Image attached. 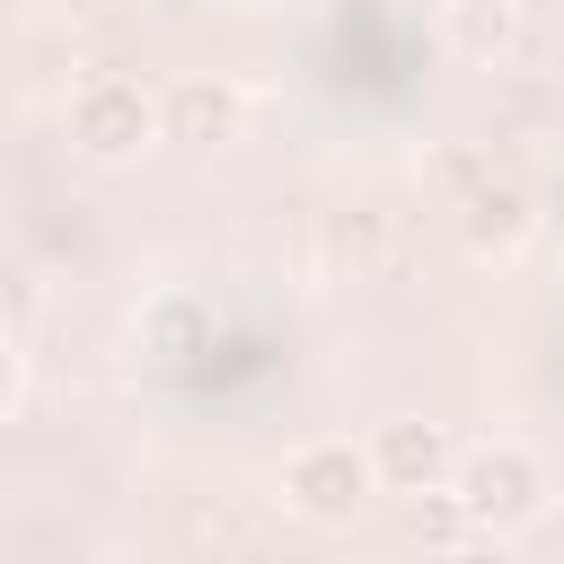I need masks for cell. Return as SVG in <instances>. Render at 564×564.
<instances>
[{"mask_svg": "<svg viewBox=\"0 0 564 564\" xmlns=\"http://www.w3.org/2000/svg\"><path fill=\"white\" fill-rule=\"evenodd\" d=\"M62 123H70V150H79L88 167H132L141 150H159V141H167L159 97H150L141 79H123V70L79 79V88H70V106H62Z\"/></svg>", "mask_w": 564, "mask_h": 564, "instance_id": "1", "label": "cell"}, {"mask_svg": "<svg viewBox=\"0 0 564 564\" xmlns=\"http://www.w3.org/2000/svg\"><path fill=\"white\" fill-rule=\"evenodd\" d=\"M388 485H379V458H370V441H300L291 458H282V502L308 520V529H352L370 502H379Z\"/></svg>", "mask_w": 564, "mask_h": 564, "instance_id": "2", "label": "cell"}, {"mask_svg": "<svg viewBox=\"0 0 564 564\" xmlns=\"http://www.w3.org/2000/svg\"><path fill=\"white\" fill-rule=\"evenodd\" d=\"M449 494H458L467 529H494V538H520L529 520H546V467H538V449H520V441L467 449L458 476H449Z\"/></svg>", "mask_w": 564, "mask_h": 564, "instance_id": "3", "label": "cell"}, {"mask_svg": "<svg viewBox=\"0 0 564 564\" xmlns=\"http://www.w3.org/2000/svg\"><path fill=\"white\" fill-rule=\"evenodd\" d=\"M370 458H379V485L388 494H441L449 476H458V441H449V423H423V414H388L379 432H370Z\"/></svg>", "mask_w": 564, "mask_h": 564, "instance_id": "4", "label": "cell"}, {"mask_svg": "<svg viewBox=\"0 0 564 564\" xmlns=\"http://www.w3.org/2000/svg\"><path fill=\"white\" fill-rule=\"evenodd\" d=\"M449 238L467 247V256H511L520 238H529V194L511 185V176H476L458 203H449Z\"/></svg>", "mask_w": 564, "mask_h": 564, "instance_id": "5", "label": "cell"}, {"mask_svg": "<svg viewBox=\"0 0 564 564\" xmlns=\"http://www.w3.org/2000/svg\"><path fill=\"white\" fill-rule=\"evenodd\" d=\"M159 115H167V141H185V150H220V141H238V88L229 79H176L167 97H159Z\"/></svg>", "mask_w": 564, "mask_h": 564, "instance_id": "6", "label": "cell"}, {"mask_svg": "<svg viewBox=\"0 0 564 564\" xmlns=\"http://www.w3.org/2000/svg\"><path fill=\"white\" fill-rule=\"evenodd\" d=\"M388 247H397V229H388L379 203H344V212L317 220V256H326L335 282H370V273L388 264Z\"/></svg>", "mask_w": 564, "mask_h": 564, "instance_id": "7", "label": "cell"}, {"mask_svg": "<svg viewBox=\"0 0 564 564\" xmlns=\"http://www.w3.org/2000/svg\"><path fill=\"white\" fill-rule=\"evenodd\" d=\"M141 352H150L159 370H185L194 352H212V308H203L194 291L150 300V317H141Z\"/></svg>", "mask_w": 564, "mask_h": 564, "instance_id": "8", "label": "cell"}, {"mask_svg": "<svg viewBox=\"0 0 564 564\" xmlns=\"http://www.w3.org/2000/svg\"><path fill=\"white\" fill-rule=\"evenodd\" d=\"M441 35H449V53L458 62H502L511 44H520V0H449L441 9Z\"/></svg>", "mask_w": 564, "mask_h": 564, "instance_id": "9", "label": "cell"}, {"mask_svg": "<svg viewBox=\"0 0 564 564\" xmlns=\"http://www.w3.org/2000/svg\"><path fill=\"white\" fill-rule=\"evenodd\" d=\"M441 564H529V555H520L511 538H494V529H467V538H458Z\"/></svg>", "mask_w": 564, "mask_h": 564, "instance_id": "10", "label": "cell"}, {"mask_svg": "<svg viewBox=\"0 0 564 564\" xmlns=\"http://www.w3.org/2000/svg\"><path fill=\"white\" fill-rule=\"evenodd\" d=\"M26 405V344L9 335V361H0V414H18Z\"/></svg>", "mask_w": 564, "mask_h": 564, "instance_id": "11", "label": "cell"}, {"mask_svg": "<svg viewBox=\"0 0 564 564\" xmlns=\"http://www.w3.org/2000/svg\"><path fill=\"white\" fill-rule=\"evenodd\" d=\"M520 9H529V0H520Z\"/></svg>", "mask_w": 564, "mask_h": 564, "instance_id": "12", "label": "cell"}]
</instances>
